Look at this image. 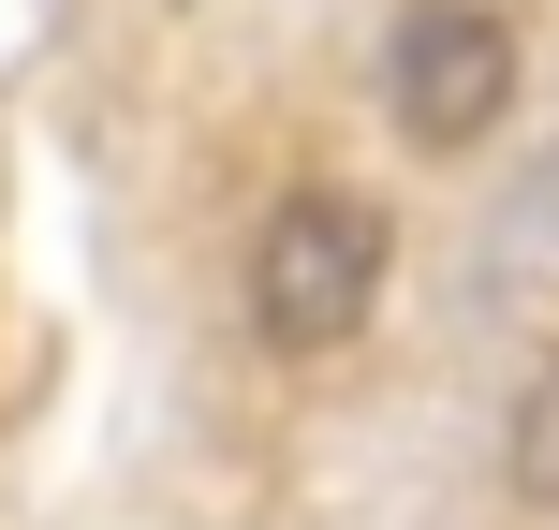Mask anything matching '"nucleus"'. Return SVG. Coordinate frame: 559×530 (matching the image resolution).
<instances>
[{"mask_svg":"<svg viewBox=\"0 0 559 530\" xmlns=\"http://www.w3.org/2000/svg\"><path fill=\"white\" fill-rule=\"evenodd\" d=\"M383 266H397V222L368 192H338V177L280 192L251 236V339L265 354H354L383 309Z\"/></svg>","mask_w":559,"mask_h":530,"instance_id":"f257e3e1","label":"nucleus"},{"mask_svg":"<svg viewBox=\"0 0 559 530\" xmlns=\"http://www.w3.org/2000/svg\"><path fill=\"white\" fill-rule=\"evenodd\" d=\"M515 89H531V45H515L501 0H397V30H383V118L427 148V163H472V148L515 118Z\"/></svg>","mask_w":559,"mask_h":530,"instance_id":"f03ea898","label":"nucleus"},{"mask_svg":"<svg viewBox=\"0 0 559 530\" xmlns=\"http://www.w3.org/2000/svg\"><path fill=\"white\" fill-rule=\"evenodd\" d=\"M501 486L531 516H559V339L531 354V384H515V413H501Z\"/></svg>","mask_w":559,"mask_h":530,"instance_id":"7ed1b4c3","label":"nucleus"}]
</instances>
